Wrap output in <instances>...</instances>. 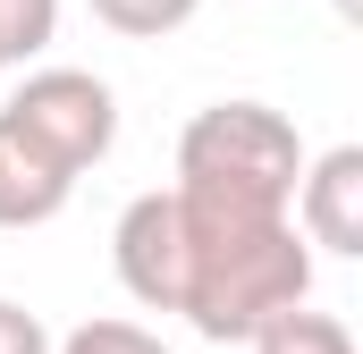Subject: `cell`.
<instances>
[{
    "mask_svg": "<svg viewBox=\"0 0 363 354\" xmlns=\"http://www.w3.org/2000/svg\"><path fill=\"white\" fill-rule=\"evenodd\" d=\"M194 8H203V0H93V17H101L110 34H127V42H161V34H178Z\"/></svg>",
    "mask_w": 363,
    "mask_h": 354,
    "instance_id": "9",
    "label": "cell"
},
{
    "mask_svg": "<svg viewBox=\"0 0 363 354\" xmlns=\"http://www.w3.org/2000/svg\"><path fill=\"white\" fill-rule=\"evenodd\" d=\"M0 354H51L43 312H26V304H9V295H0Z\"/></svg>",
    "mask_w": 363,
    "mask_h": 354,
    "instance_id": "11",
    "label": "cell"
},
{
    "mask_svg": "<svg viewBox=\"0 0 363 354\" xmlns=\"http://www.w3.org/2000/svg\"><path fill=\"white\" fill-rule=\"evenodd\" d=\"M110 270L118 287L144 304V312H178V278H186V219H178V194L152 185L118 211L110 228Z\"/></svg>",
    "mask_w": 363,
    "mask_h": 354,
    "instance_id": "4",
    "label": "cell"
},
{
    "mask_svg": "<svg viewBox=\"0 0 363 354\" xmlns=\"http://www.w3.org/2000/svg\"><path fill=\"white\" fill-rule=\"evenodd\" d=\"M9 118H17L68 177L101 169L110 144H118V93L101 85L93 68H34L26 85L9 93Z\"/></svg>",
    "mask_w": 363,
    "mask_h": 354,
    "instance_id": "3",
    "label": "cell"
},
{
    "mask_svg": "<svg viewBox=\"0 0 363 354\" xmlns=\"http://www.w3.org/2000/svg\"><path fill=\"white\" fill-rule=\"evenodd\" d=\"M51 354H169V346H161L144 321H110V312H101V321H77L68 338H51Z\"/></svg>",
    "mask_w": 363,
    "mask_h": 354,
    "instance_id": "10",
    "label": "cell"
},
{
    "mask_svg": "<svg viewBox=\"0 0 363 354\" xmlns=\"http://www.w3.org/2000/svg\"><path fill=\"white\" fill-rule=\"evenodd\" d=\"M178 219H186L178 312L194 338L245 346L271 312L313 295V245H304V228L287 211H228V202H186L178 194Z\"/></svg>",
    "mask_w": 363,
    "mask_h": 354,
    "instance_id": "1",
    "label": "cell"
},
{
    "mask_svg": "<svg viewBox=\"0 0 363 354\" xmlns=\"http://www.w3.org/2000/svg\"><path fill=\"white\" fill-rule=\"evenodd\" d=\"M304 177V135L271 101H211L178 135V194L228 211H287Z\"/></svg>",
    "mask_w": 363,
    "mask_h": 354,
    "instance_id": "2",
    "label": "cell"
},
{
    "mask_svg": "<svg viewBox=\"0 0 363 354\" xmlns=\"http://www.w3.org/2000/svg\"><path fill=\"white\" fill-rule=\"evenodd\" d=\"M287 219L304 228L313 253H363V144H330V152H304V177L287 194Z\"/></svg>",
    "mask_w": 363,
    "mask_h": 354,
    "instance_id": "5",
    "label": "cell"
},
{
    "mask_svg": "<svg viewBox=\"0 0 363 354\" xmlns=\"http://www.w3.org/2000/svg\"><path fill=\"white\" fill-rule=\"evenodd\" d=\"M245 346H254V354H355V329H347L338 312H313V295H304V304L271 312Z\"/></svg>",
    "mask_w": 363,
    "mask_h": 354,
    "instance_id": "7",
    "label": "cell"
},
{
    "mask_svg": "<svg viewBox=\"0 0 363 354\" xmlns=\"http://www.w3.org/2000/svg\"><path fill=\"white\" fill-rule=\"evenodd\" d=\"M60 42V0H0V59L26 68Z\"/></svg>",
    "mask_w": 363,
    "mask_h": 354,
    "instance_id": "8",
    "label": "cell"
},
{
    "mask_svg": "<svg viewBox=\"0 0 363 354\" xmlns=\"http://www.w3.org/2000/svg\"><path fill=\"white\" fill-rule=\"evenodd\" d=\"M0 76H9V59H0Z\"/></svg>",
    "mask_w": 363,
    "mask_h": 354,
    "instance_id": "12",
    "label": "cell"
},
{
    "mask_svg": "<svg viewBox=\"0 0 363 354\" xmlns=\"http://www.w3.org/2000/svg\"><path fill=\"white\" fill-rule=\"evenodd\" d=\"M68 194H77V177L0 110V228H51L68 211Z\"/></svg>",
    "mask_w": 363,
    "mask_h": 354,
    "instance_id": "6",
    "label": "cell"
}]
</instances>
